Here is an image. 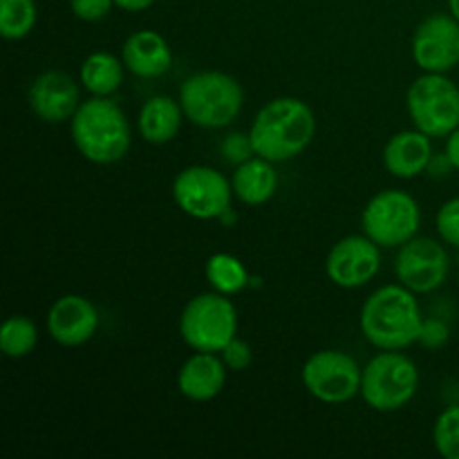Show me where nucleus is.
<instances>
[{
    "label": "nucleus",
    "mask_w": 459,
    "mask_h": 459,
    "mask_svg": "<svg viewBox=\"0 0 459 459\" xmlns=\"http://www.w3.org/2000/svg\"><path fill=\"white\" fill-rule=\"evenodd\" d=\"M316 134L312 108L296 97H278L264 103L254 117L249 137L255 155L281 164L307 151Z\"/></svg>",
    "instance_id": "1"
},
{
    "label": "nucleus",
    "mask_w": 459,
    "mask_h": 459,
    "mask_svg": "<svg viewBox=\"0 0 459 459\" xmlns=\"http://www.w3.org/2000/svg\"><path fill=\"white\" fill-rule=\"evenodd\" d=\"M415 296L402 282L372 291L359 316L368 343L377 350H406L420 343L424 316Z\"/></svg>",
    "instance_id": "2"
},
{
    "label": "nucleus",
    "mask_w": 459,
    "mask_h": 459,
    "mask_svg": "<svg viewBox=\"0 0 459 459\" xmlns=\"http://www.w3.org/2000/svg\"><path fill=\"white\" fill-rule=\"evenodd\" d=\"M72 143L83 160L108 166L124 160L133 143L128 117L110 97H90L70 119Z\"/></svg>",
    "instance_id": "3"
},
{
    "label": "nucleus",
    "mask_w": 459,
    "mask_h": 459,
    "mask_svg": "<svg viewBox=\"0 0 459 459\" xmlns=\"http://www.w3.org/2000/svg\"><path fill=\"white\" fill-rule=\"evenodd\" d=\"M179 106L193 126L220 130L231 126L245 106V90L227 72L202 70L179 85Z\"/></svg>",
    "instance_id": "4"
},
{
    "label": "nucleus",
    "mask_w": 459,
    "mask_h": 459,
    "mask_svg": "<svg viewBox=\"0 0 459 459\" xmlns=\"http://www.w3.org/2000/svg\"><path fill=\"white\" fill-rule=\"evenodd\" d=\"M420 390V370L402 350H381L363 366L361 397L372 411L394 412L406 408Z\"/></svg>",
    "instance_id": "5"
},
{
    "label": "nucleus",
    "mask_w": 459,
    "mask_h": 459,
    "mask_svg": "<svg viewBox=\"0 0 459 459\" xmlns=\"http://www.w3.org/2000/svg\"><path fill=\"white\" fill-rule=\"evenodd\" d=\"M179 336L193 352L220 354L238 336V309L220 291L193 296L179 316Z\"/></svg>",
    "instance_id": "6"
},
{
    "label": "nucleus",
    "mask_w": 459,
    "mask_h": 459,
    "mask_svg": "<svg viewBox=\"0 0 459 459\" xmlns=\"http://www.w3.org/2000/svg\"><path fill=\"white\" fill-rule=\"evenodd\" d=\"M406 110L412 126L430 139H446L459 128V88L446 74L424 72L406 94Z\"/></svg>",
    "instance_id": "7"
},
{
    "label": "nucleus",
    "mask_w": 459,
    "mask_h": 459,
    "mask_svg": "<svg viewBox=\"0 0 459 459\" xmlns=\"http://www.w3.org/2000/svg\"><path fill=\"white\" fill-rule=\"evenodd\" d=\"M363 233L381 249H399L420 233V202L406 191L385 188L368 200L361 213Z\"/></svg>",
    "instance_id": "8"
},
{
    "label": "nucleus",
    "mask_w": 459,
    "mask_h": 459,
    "mask_svg": "<svg viewBox=\"0 0 459 459\" xmlns=\"http://www.w3.org/2000/svg\"><path fill=\"white\" fill-rule=\"evenodd\" d=\"M173 200L182 213L195 220H220L231 211L233 186L213 166L195 164L179 170L173 179Z\"/></svg>",
    "instance_id": "9"
},
{
    "label": "nucleus",
    "mask_w": 459,
    "mask_h": 459,
    "mask_svg": "<svg viewBox=\"0 0 459 459\" xmlns=\"http://www.w3.org/2000/svg\"><path fill=\"white\" fill-rule=\"evenodd\" d=\"M363 368L341 350H321L303 363L305 390L327 406H343L361 394Z\"/></svg>",
    "instance_id": "10"
},
{
    "label": "nucleus",
    "mask_w": 459,
    "mask_h": 459,
    "mask_svg": "<svg viewBox=\"0 0 459 459\" xmlns=\"http://www.w3.org/2000/svg\"><path fill=\"white\" fill-rule=\"evenodd\" d=\"M394 273L403 287L415 294H430L448 281L451 258L442 242L415 236L399 247Z\"/></svg>",
    "instance_id": "11"
},
{
    "label": "nucleus",
    "mask_w": 459,
    "mask_h": 459,
    "mask_svg": "<svg viewBox=\"0 0 459 459\" xmlns=\"http://www.w3.org/2000/svg\"><path fill=\"white\" fill-rule=\"evenodd\" d=\"M412 61L421 72L446 74L459 65V21L453 13H433L412 34Z\"/></svg>",
    "instance_id": "12"
},
{
    "label": "nucleus",
    "mask_w": 459,
    "mask_h": 459,
    "mask_svg": "<svg viewBox=\"0 0 459 459\" xmlns=\"http://www.w3.org/2000/svg\"><path fill=\"white\" fill-rule=\"evenodd\" d=\"M381 269V247L363 236H345L330 249L325 260L327 278L341 290L370 285Z\"/></svg>",
    "instance_id": "13"
},
{
    "label": "nucleus",
    "mask_w": 459,
    "mask_h": 459,
    "mask_svg": "<svg viewBox=\"0 0 459 459\" xmlns=\"http://www.w3.org/2000/svg\"><path fill=\"white\" fill-rule=\"evenodd\" d=\"M30 110L45 124H63L79 110L81 90L70 74L61 70H48L31 81L27 90Z\"/></svg>",
    "instance_id": "14"
},
{
    "label": "nucleus",
    "mask_w": 459,
    "mask_h": 459,
    "mask_svg": "<svg viewBox=\"0 0 459 459\" xmlns=\"http://www.w3.org/2000/svg\"><path fill=\"white\" fill-rule=\"evenodd\" d=\"M45 327L49 339L61 348H81L97 334L99 312L85 296L65 294L49 307Z\"/></svg>",
    "instance_id": "15"
},
{
    "label": "nucleus",
    "mask_w": 459,
    "mask_h": 459,
    "mask_svg": "<svg viewBox=\"0 0 459 459\" xmlns=\"http://www.w3.org/2000/svg\"><path fill=\"white\" fill-rule=\"evenodd\" d=\"M227 363L215 352H193L178 372V390L195 403L213 402L227 385Z\"/></svg>",
    "instance_id": "16"
},
{
    "label": "nucleus",
    "mask_w": 459,
    "mask_h": 459,
    "mask_svg": "<svg viewBox=\"0 0 459 459\" xmlns=\"http://www.w3.org/2000/svg\"><path fill=\"white\" fill-rule=\"evenodd\" d=\"M121 61L139 79H157L173 67V49L160 31L139 30L121 45Z\"/></svg>",
    "instance_id": "17"
},
{
    "label": "nucleus",
    "mask_w": 459,
    "mask_h": 459,
    "mask_svg": "<svg viewBox=\"0 0 459 459\" xmlns=\"http://www.w3.org/2000/svg\"><path fill=\"white\" fill-rule=\"evenodd\" d=\"M433 164V143L429 134L411 128L393 134L384 148V166L399 179H412Z\"/></svg>",
    "instance_id": "18"
},
{
    "label": "nucleus",
    "mask_w": 459,
    "mask_h": 459,
    "mask_svg": "<svg viewBox=\"0 0 459 459\" xmlns=\"http://www.w3.org/2000/svg\"><path fill=\"white\" fill-rule=\"evenodd\" d=\"M184 119L186 117L179 106V99L169 97V94H157V97L148 99L139 110L137 130L143 142L152 143V146H164L178 137Z\"/></svg>",
    "instance_id": "19"
},
{
    "label": "nucleus",
    "mask_w": 459,
    "mask_h": 459,
    "mask_svg": "<svg viewBox=\"0 0 459 459\" xmlns=\"http://www.w3.org/2000/svg\"><path fill=\"white\" fill-rule=\"evenodd\" d=\"M233 195L247 206H263L276 195L278 173L273 161L254 155L236 166L231 178Z\"/></svg>",
    "instance_id": "20"
},
{
    "label": "nucleus",
    "mask_w": 459,
    "mask_h": 459,
    "mask_svg": "<svg viewBox=\"0 0 459 459\" xmlns=\"http://www.w3.org/2000/svg\"><path fill=\"white\" fill-rule=\"evenodd\" d=\"M126 65L121 56L110 52H92L83 58L79 81L90 97H112L124 83Z\"/></svg>",
    "instance_id": "21"
},
{
    "label": "nucleus",
    "mask_w": 459,
    "mask_h": 459,
    "mask_svg": "<svg viewBox=\"0 0 459 459\" xmlns=\"http://www.w3.org/2000/svg\"><path fill=\"white\" fill-rule=\"evenodd\" d=\"M204 276L209 281L211 290L220 291L224 296H236L249 285V272H247L245 263L240 258H236L233 254H213L206 260Z\"/></svg>",
    "instance_id": "22"
},
{
    "label": "nucleus",
    "mask_w": 459,
    "mask_h": 459,
    "mask_svg": "<svg viewBox=\"0 0 459 459\" xmlns=\"http://www.w3.org/2000/svg\"><path fill=\"white\" fill-rule=\"evenodd\" d=\"M39 21L36 0H0V34L4 40H22Z\"/></svg>",
    "instance_id": "23"
},
{
    "label": "nucleus",
    "mask_w": 459,
    "mask_h": 459,
    "mask_svg": "<svg viewBox=\"0 0 459 459\" xmlns=\"http://www.w3.org/2000/svg\"><path fill=\"white\" fill-rule=\"evenodd\" d=\"M39 345V327L27 316H9L0 330V348L4 357L25 359Z\"/></svg>",
    "instance_id": "24"
},
{
    "label": "nucleus",
    "mask_w": 459,
    "mask_h": 459,
    "mask_svg": "<svg viewBox=\"0 0 459 459\" xmlns=\"http://www.w3.org/2000/svg\"><path fill=\"white\" fill-rule=\"evenodd\" d=\"M433 444L444 459H459V406L439 412L433 426Z\"/></svg>",
    "instance_id": "25"
},
{
    "label": "nucleus",
    "mask_w": 459,
    "mask_h": 459,
    "mask_svg": "<svg viewBox=\"0 0 459 459\" xmlns=\"http://www.w3.org/2000/svg\"><path fill=\"white\" fill-rule=\"evenodd\" d=\"M435 227H437V233L444 245L457 247L459 249V195L439 206Z\"/></svg>",
    "instance_id": "26"
},
{
    "label": "nucleus",
    "mask_w": 459,
    "mask_h": 459,
    "mask_svg": "<svg viewBox=\"0 0 459 459\" xmlns=\"http://www.w3.org/2000/svg\"><path fill=\"white\" fill-rule=\"evenodd\" d=\"M220 151H222V157L229 161V164H236V166L255 155L254 143H251V137H249V134H242V133L227 134Z\"/></svg>",
    "instance_id": "27"
},
{
    "label": "nucleus",
    "mask_w": 459,
    "mask_h": 459,
    "mask_svg": "<svg viewBox=\"0 0 459 459\" xmlns=\"http://www.w3.org/2000/svg\"><path fill=\"white\" fill-rule=\"evenodd\" d=\"M115 7V0H70L72 13L83 22L103 21Z\"/></svg>",
    "instance_id": "28"
},
{
    "label": "nucleus",
    "mask_w": 459,
    "mask_h": 459,
    "mask_svg": "<svg viewBox=\"0 0 459 459\" xmlns=\"http://www.w3.org/2000/svg\"><path fill=\"white\" fill-rule=\"evenodd\" d=\"M220 357H222V361L227 363V368L231 372H242L247 370V368L251 366V361H254V352H251V345L247 343V341L242 339H233L231 343L227 345V348L220 352Z\"/></svg>",
    "instance_id": "29"
},
{
    "label": "nucleus",
    "mask_w": 459,
    "mask_h": 459,
    "mask_svg": "<svg viewBox=\"0 0 459 459\" xmlns=\"http://www.w3.org/2000/svg\"><path fill=\"white\" fill-rule=\"evenodd\" d=\"M446 341H448V327L444 325L442 321H437V318H430V321H426L424 318V325H421V334H420V343L424 345V348L437 350V348H442Z\"/></svg>",
    "instance_id": "30"
},
{
    "label": "nucleus",
    "mask_w": 459,
    "mask_h": 459,
    "mask_svg": "<svg viewBox=\"0 0 459 459\" xmlns=\"http://www.w3.org/2000/svg\"><path fill=\"white\" fill-rule=\"evenodd\" d=\"M444 157H446L448 166L459 170V128L453 130L446 137V148H444Z\"/></svg>",
    "instance_id": "31"
},
{
    "label": "nucleus",
    "mask_w": 459,
    "mask_h": 459,
    "mask_svg": "<svg viewBox=\"0 0 459 459\" xmlns=\"http://www.w3.org/2000/svg\"><path fill=\"white\" fill-rule=\"evenodd\" d=\"M157 0H115L117 7L124 9V12H130V13L146 12V9H151Z\"/></svg>",
    "instance_id": "32"
},
{
    "label": "nucleus",
    "mask_w": 459,
    "mask_h": 459,
    "mask_svg": "<svg viewBox=\"0 0 459 459\" xmlns=\"http://www.w3.org/2000/svg\"><path fill=\"white\" fill-rule=\"evenodd\" d=\"M448 9H451L453 16L459 21V0H448Z\"/></svg>",
    "instance_id": "33"
}]
</instances>
